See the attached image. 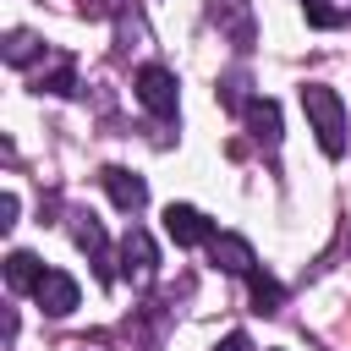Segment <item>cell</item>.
I'll return each instance as SVG.
<instances>
[{
	"mask_svg": "<svg viewBox=\"0 0 351 351\" xmlns=\"http://www.w3.org/2000/svg\"><path fill=\"white\" fill-rule=\"evenodd\" d=\"M208 258H214L225 274H252V263H258V258H252V247H247L241 236H230V230H219V236L208 241Z\"/></svg>",
	"mask_w": 351,
	"mask_h": 351,
	"instance_id": "30bf717a",
	"label": "cell"
},
{
	"mask_svg": "<svg viewBox=\"0 0 351 351\" xmlns=\"http://www.w3.org/2000/svg\"><path fill=\"white\" fill-rule=\"evenodd\" d=\"M302 11H307V22H313V27H340V22H346V11H340V5H329V0H302Z\"/></svg>",
	"mask_w": 351,
	"mask_h": 351,
	"instance_id": "9a60e30c",
	"label": "cell"
},
{
	"mask_svg": "<svg viewBox=\"0 0 351 351\" xmlns=\"http://www.w3.org/2000/svg\"><path fill=\"white\" fill-rule=\"evenodd\" d=\"M121 269H126V280H137V285H148L154 280V269H159V252H154V236L148 230H126V241H121Z\"/></svg>",
	"mask_w": 351,
	"mask_h": 351,
	"instance_id": "5b68a950",
	"label": "cell"
},
{
	"mask_svg": "<svg viewBox=\"0 0 351 351\" xmlns=\"http://www.w3.org/2000/svg\"><path fill=\"white\" fill-rule=\"evenodd\" d=\"M71 236H77V247H82V252L93 258L99 280H115V269H110V247H104V230H99V219H93V214H77Z\"/></svg>",
	"mask_w": 351,
	"mask_h": 351,
	"instance_id": "9c48e42d",
	"label": "cell"
},
{
	"mask_svg": "<svg viewBox=\"0 0 351 351\" xmlns=\"http://www.w3.org/2000/svg\"><path fill=\"white\" fill-rule=\"evenodd\" d=\"M0 55H5V66H27V60L38 55V38H33L27 27H11L5 44H0Z\"/></svg>",
	"mask_w": 351,
	"mask_h": 351,
	"instance_id": "4fadbf2b",
	"label": "cell"
},
{
	"mask_svg": "<svg viewBox=\"0 0 351 351\" xmlns=\"http://www.w3.org/2000/svg\"><path fill=\"white\" fill-rule=\"evenodd\" d=\"M208 16H214V27H219L236 49H252L258 27H252V5H247V0H208Z\"/></svg>",
	"mask_w": 351,
	"mask_h": 351,
	"instance_id": "3957f363",
	"label": "cell"
},
{
	"mask_svg": "<svg viewBox=\"0 0 351 351\" xmlns=\"http://www.w3.org/2000/svg\"><path fill=\"white\" fill-rule=\"evenodd\" d=\"M38 93H77V71H71V60H55L49 71H38Z\"/></svg>",
	"mask_w": 351,
	"mask_h": 351,
	"instance_id": "5bb4252c",
	"label": "cell"
},
{
	"mask_svg": "<svg viewBox=\"0 0 351 351\" xmlns=\"http://www.w3.org/2000/svg\"><path fill=\"white\" fill-rule=\"evenodd\" d=\"M33 302L49 313V318H66V313H77V302H82V291H77V280L71 274H60V269H49L44 280H38V291H33Z\"/></svg>",
	"mask_w": 351,
	"mask_h": 351,
	"instance_id": "8992f818",
	"label": "cell"
},
{
	"mask_svg": "<svg viewBox=\"0 0 351 351\" xmlns=\"http://www.w3.org/2000/svg\"><path fill=\"white\" fill-rule=\"evenodd\" d=\"M346 247H351V236H346Z\"/></svg>",
	"mask_w": 351,
	"mask_h": 351,
	"instance_id": "ac0fdd59",
	"label": "cell"
},
{
	"mask_svg": "<svg viewBox=\"0 0 351 351\" xmlns=\"http://www.w3.org/2000/svg\"><path fill=\"white\" fill-rule=\"evenodd\" d=\"M214 351H252V340H247V335H241V329H230V335H225V340H219V346H214Z\"/></svg>",
	"mask_w": 351,
	"mask_h": 351,
	"instance_id": "e0dca14e",
	"label": "cell"
},
{
	"mask_svg": "<svg viewBox=\"0 0 351 351\" xmlns=\"http://www.w3.org/2000/svg\"><path fill=\"white\" fill-rule=\"evenodd\" d=\"M132 88H137L143 110H154L159 121H176V110H181V88H176V77H170L165 66H143V71L132 77Z\"/></svg>",
	"mask_w": 351,
	"mask_h": 351,
	"instance_id": "7a4b0ae2",
	"label": "cell"
},
{
	"mask_svg": "<svg viewBox=\"0 0 351 351\" xmlns=\"http://www.w3.org/2000/svg\"><path fill=\"white\" fill-rule=\"evenodd\" d=\"M99 181H104V192H110V203H115L121 214H137V208L148 203V181H143L137 170H121V165H110Z\"/></svg>",
	"mask_w": 351,
	"mask_h": 351,
	"instance_id": "52a82bcc",
	"label": "cell"
},
{
	"mask_svg": "<svg viewBox=\"0 0 351 351\" xmlns=\"http://www.w3.org/2000/svg\"><path fill=\"white\" fill-rule=\"evenodd\" d=\"M241 115H247V132H252L263 148H280V104H274V99H247Z\"/></svg>",
	"mask_w": 351,
	"mask_h": 351,
	"instance_id": "ba28073f",
	"label": "cell"
},
{
	"mask_svg": "<svg viewBox=\"0 0 351 351\" xmlns=\"http://www.w3.org/2000/svg\"><path fill=\"white\" fill-rule=\"evenodd\" d=\"M247 291H252V313H280V302H285V285L274 280V274H247Z\"/></svg>",
	"mask_w": 351,
	"mask_h": 351,
	"instance_id": "7c38bea8",
	"label": "cell"
},
{
	"mask_svg": "<svg viewBox=\"0 0 351 351\" xmlns=\"http://www.w3.org/2000/svg\"><path fill=\"white\" fill-rule=\"evenodd\" d=\"M16 208H22V203H16V192H0V230H11V225H16Z\"/></svg>",
	"mask_w": 351,
	"mask_h": 351,
	"instance_id": "2e32d148",
	"label": "cell"
},
{
	"mask_svg": "<svg viewBox=\"0 0 351 351\" xmlns=\"http://www.w3.org/2000/svg\"><path fill=\"white\" fill-rule=\"evenodd\" d=\"M44 274H49V269H44L33 252H22V247L5 258V285H11V291H38V280H44Z\"/></svg>",
	"mask_w": 351,
	"mask_h": 351,
	"instance_id": "8fae6325",
	"label": "cell"
},
{
	"mask_svg": "<svg viewBox=\"0 0 351 351\" xmlns=\"http://www.w3.org/2000/svg\"><path fill=\"white\" fill-rule=\"evenodd\" d=\"M165 236H170L176 247H197V241H214L219 230H214L192 203H170V208H165Z\"/></svg>",
	"mask_w": 351,
	"mask_h": 351,
	"instance_id": "277c9868",
	"label": "cell"
},
{
	"mask_svg": "<svg viewBox=\"0 0 351 351\" xmlns=\"http://www.w3.org/2000/svg\"><path fill=\"white\" fill-rule=\"evenodd\" d=\"M302 110H307V126H313L318 148L329 159H340L346 154V104H340V93L324 88V82H307L302 88Z\"/></svg>",
	"mask_w": 351,
	"mask_h": 351,
	"instance_id": "6da1fadb",
	"label": "cell"
}]
</instances>
